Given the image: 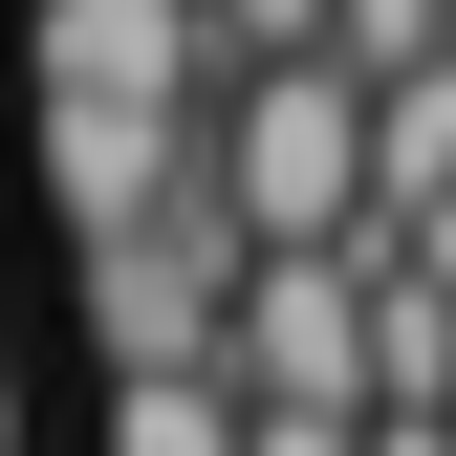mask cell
Returning <instances> with one entry per match:
<instances>
[{
    "label": "cell",
    "mask_w": 456,
    "mask_h": 456,
    "mask_svg": "<svg viewBox=\"0 0 456 456\" xmlns=\"http://www.w3.org/2000/svg\"><path fill=\"white\" fill-rule=\"evenodd\" d=\"M196 196L240 217V261H348L370 240V87L348 66H240L196 131Z\"/></svg>",
    "instance_id": "obj_1"
},
{
    "label": "cell",
    "mask_w": 456,
    "mask_h": 456,
    "mask_svg": "<svg viewBox=\"0 0 456 456\" xmlns=\"http://www.w3.org/2000/svg\"><path fill=\"white\" fill-rule=\"evenodd\" d=\"M240 217H217V196H175V217H152V240H109L87 261V348H109V391H152V370H217V326H240Z\"/></svg>",
    "instance_id": "obj_2"
},
{
    "label": "cell",
    "mask_w": 456,
    "mask_h": 456,
    "mask_svg": "<svg viewBox=\"0 0 456 456\" xmlns=\"http://www.w3.org/2000/svg\"><path fill=\"white\" fill-rule=\"evenodd\" d=\"M217 370H240V413H370V261H261Z\"/></svg>",
    "instance_id": "obj_3"
},
{
    "label": "cell",
    "mask_w": 456,
    "mask_h": 456,
    "mask_svg": "<svg viewBox=\"0 0 456 456\" xmlns=\"http://www.w3.org/2000/svg\"><path fill=\"white\" fill-rule=\"evenodd\" d=\"M44 109H217V22L196 0H44Z\"/></svg>",
    "instance_id": "obj_4"
},
{
    "label": "cell",
    "mask_w": 456,
    "mask_h": 456,
    "mask_svg": "<svg viewBox=\"0 0 456 456\" xmlns=\"http://www.w3.org/2000/svg\"><path fill=\"white\" fill-rule=\"evenodd\" d=\"M196 131H217V109H196ZM196 131H175V109H44V196H66V240H87V261L152 240V217L196 196Z\"/></svg>",
    "instance_id": "obj_5"
},
{
    "label": "cell",
    "mask_w": 456,
    "mask_h": 456,
    "mask_svg": "<svg viewBox=\"0 0 456 456\" xmlns=\"http://www.w3.org/2000/svg\"><path fill=\"white\" fill-rule=\"evenodd\" d=\"M240 370H152V391H109V456H240Z\"/></svg>",
    "instance_id": "obj_6"
},
{
    "label": "cell",
    "mask_w": 456,
    "mask_h": 456,
    "mask_svg": "<svg viewBox=\"0 0 456 456\" xmlns=\"http://www.w3.org/2000/svg\"><path fill=\"white\" fill-rule=\"evenodd\" d=\"M196 22H217V66H326L348 0H196Z\"/></svg>",
    "instance_id": "obj_7"
},
{
    "label": "cell",
    "mask_w": 456,
    "mask_h": 456,
    "mask_svg": "<svg viewBox=\"0 0 456 456\" xmlns=\"http://www.w3.org/2000/svg\"><path fill=\"white\" fill-rule=\"evenodd\" d=\"M240 456H370V413H261Z\"/></svg>",
    "instance_id": "obj_8"
}]
</instances>
